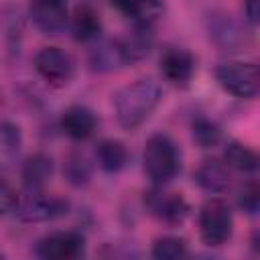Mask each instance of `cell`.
<instances>
[{
  "label": "cell",
  "mask_w": 260,
  "mask_h": 260,
  "mask_svg": "<svg viewBox=\"0 0 260 260\" xmlns=\"http://www.w3.org/2000/svg\"><path fill=\"white\" fill-rule=\"evenodd\" d=\"M158 102H160L158 83L152 79H138L130 85H124L114 95L116 120L122 128L134 130L154 112Z\"/></svg>",
  "instance_id": "6da1fadb"
},
{
  "label": "cell",
  "mask_w": 260,
  "mask_h": 260,
  "mask_svg": "<svg viewBox=\"0 0 260 260\" xmlns=\"http://www.w3.org/2000/svg\"><path fill=\"white\" fill-rule=\"evenodd\" d=\"M71 28H73V35L77 41L87 43L100 35L102 22H100L98 12L91 6H77L73 12V18H71Z\"/></svg>",
  "instance_id": "9a60e30c"
},
{
  "label": "cell",
  "mask_w": 260,
  "mask_h": 260,
  "mask_svg": "<svg viewBox=\"0 0 260 260\" xmlns=\"http://www.w3.org/2000/svg\"><path fill=\"white\" fill-rule=\"evenodd\" d=\"M144 171L154 185H162L179 173V150L167 134H154L146 140Z\"/></svg>",
  "instance_id": "7a4b0ae2"
},
{
  "label": "cell",
  "mask_w": 260,
  "mask_h": 260,
  "mask_svg": "<svg viewBox=\"0 0 260 260\" xmlns=\"http://www.w3.org/2000/svg\"><path fill=\"white\" fill-rule=\"evenodd\" d=\"M26 219H53L63 213H67V203L59 199H41V201H28L24 207Z\"/></svg>",
  "instance_id": "ac0fdd59"
},
{
  "label": "cell",
  "mask_w": 260,
  "mask_h": 260,
  "mask_svg": "<svg viewBox=\"0 0 260 260\" xmlns=\"http://www.w3.org/2000/svg\"><path fill=\"white\" fill-rule=\"evenodd\" d=\"M217 83L236 98H254L260 89V71L256 63L232 61L215 69Z\"/></svg>",
  "instance_id": "277c9868"
},
{
  "label": "cell",
  "mask_w": 260,
  "mask_h": 260,
  "mask_svg": "<svg viewBox=\"0 0 260 260\" xmlns=\"http://www.w3.org/2000/svg\"><path fill=\"white\" fill-rule=\"evenodd\" d=\"M65 173H67V177H69V181L73 185H83L87 181V177H89V169H87L85 160L81 156H77V154L69 156L67 167H65Z\"/></svg>",
  "instance_id": "603a6c76"
},
{
  "label": "cell",
  "mask_w": 260,
  "mask_h": 260,
  "mask_svg": "<svg viewBox=\"0 0 260 260\" xmlns=\"http://www.w3.org/2000/svg\"><path fill=\"white\" fill-rule=\"evenodd\" d=\"M195 181L201 189L209 193H221L230 187V171L228 165L215 158L203 160L201 167L195 171Z\"/></svg>",
  "instance_id": "7c38bea8"
},
{
  "label": "cell",
  "mask_w": 260,
  "mask_h": 260,
  "mask_svg": "<svg viewBox=\"0 0 260 260\" xmlns=\"http://www.w3.org/2000/svg\"><path fill=\"white\" fill-rule=\"evenodd\" d=\"M144 201L156 217H160L169 223H179L189 213V205L185 203V199L181 195H175V193L152 191V193H146Z\"/></svg>",
  "instance_id": "9c48e42d"
},
{
  "label": "cell",
  "mask_w": 260,
  "mask_h": 260,
  "mask_svg": "<svg viewBox=\"0 0 260 260\" xmlns=\"http://www.w3.org/2000/svg\"><path fill=\"white\" fill-rule=\"evenodd\" d=\"M16 203H18V195H16V191H14L8 183L0 181V215L12 211V209L16 207Z\"/></svg>",
  "instance_id": "cb8c5ba5"
},
{
  "label": "cell",
  "mask_w": 260,
  "mask_h": 260,
  "mask_svg": "<svg viewBox=\"0 0 260 260\" xmlns=\"http://www.w3.org/2000/svg\"><path fill=\"white\" fill-rule=\"evenodd\" d=\"M95 158H98V165L106 171V173H116L120 171L126 160H128V150L126 146L120 142V140H114V138H106L98 144L95 148Z\"/></svg>",
  "instance_id": "2e32d148"
},
{
  "label": "cell",
  "mask_w": 260,
  "mask_h": 260,
  "mask_svg": "<svg viewBox=\"0 0 260 260\" xmlns=\"http://www.w3.org/2000/svg\"><path fill=\"white\" fill-rule=\"evenodd\" d=\"M98 126L95 114L85 106H71L61 116V130L73 140H85Z\"/></svg>",
  "instance_id": "30bf717a"
},
{
  "label": "cell",
  "mask_w": 260,
  "mask_h": 260,
  "mask_svg": "<svg viewBox=\"0 0 260 260\" xmlns=\"http://www.w3.org/2000/svg\"><path fill=\"white\" fill-rule=\"evenodd\" d=\"M116 10L124 16L134 18L138 24H150L160 14V0H112Z\"/></svg>",
  "instance_id": "4fadbf2b"
},
{
  "label": "cell",
  "mask_w": 260,
  "mask_h": 260,
  "mask_svg": "<svg viewBox=\"0 0 260 260\" xmlns=\"http://www.w3.org/2000/svg\"><path fill=\"white\" fill-rule=\"evenodd\" d=\"M219 128L205 120V118H199L193 122V140L201 146V148H213L217 142H219Z\"/></svg>",
  "instance_id": "ffe728a7"
},
{
  "label": "cell",
  "mask_w": 260,
  "mask_h": 260,
  "mask_svg": "<svg viewBox=\"0 0 260 260\" xmlns=\"http://www.w3.org/2000/svg\"><path fill=\"white\" fill-rule=\"evenodd\" d=\"M30 18L45 35H57L67 22V0H30Z\"/></svg>",
  "instance_id": "52a82bcc"
},
{
  "label": "cell",
  "mask_w": 260,
  "mask_h": 260,
  "mask_svg": "<svg viewBox=\"0 0 260 260\" xmlns=\"http://www.w3.org/2000/svg\"><path fill=\"white\" fill-rule=\"evenodd\" d=\"M244 12H246L248 22H250V24H256V22H258V0H246Z\"/></svg>",
  "instance_id": "d4e9b609"
},
{
  "label": "cell",
  "mask_w": 260,
  "mask_h": 260,
  "mask_svg": "<svg viewBox=\"0 0 260 260\" xmlns=\"http://www.w3.org/2000/svg\"><path fill=\"white\" fill-rule=\"evenodd\" d=\"M20 144V132L14 124H0V154H12L18 150Z\"/></svg>",
  "instance_id": "7402d4cb"
},
{
  "label": "cell",
  "mask_w": 260,
  "mask_h": 260,
  "mask_svg": "<svg viewBox=\"0 0 260 260\" xmlns=\"http://www.w3.org/2000/svg\"><path fill=\"white\" fill-rule=\"evenodd\" d=\"M223 162L228 169L240 171V173H252L258 169V154L240 142H230L223 150Z\"/></svg>",
  "instance_id": "e0dca14e"
},
{
  "label": "cell",
  "mask_w": 260,
  "mask_h": 260,
  "mask_svg": "<svg viewBox=\"0 0 260 260\" xmlns=\"http://www.w3.org/2000/svg\"><path fill=\"white\" fill-rule=\"evenodd\" d=\"M51 175H53V160L43 152L28 156L22 167V181L28 189H41L51 179Z\"/></svg>",
  "instance_id": "5bb4252c"
},
{
  "label": "cell",
  "mask_w": 260,
  "mask_h": 260,
  "mask_svg": "<svg viewBox=\"0 0 260 260\" xmlns=\"http://www.w3.org/2000/svg\"><path fill=\"white\" fill-rule=\"evenodd\" d=\"M232 209L223 199H209L199 211V234L207 246H221L232 236Z\"/></svg>",
  "instance_id": "3957f363"
},
{
  "label": "cell",
  "mask_w": 260,
  "mask_h": 260,
  "mask_svg": "<svg viewBox=\"0 0 260 260\" xmlns=\"http://www.w3.org/2000/svg\"><path fill=\"white\" fill-rule=\"evenodd\" d=\"M83 236L75 232H57L39 242L37 254L45 260H73L83 254Z\"/></svg>",
  "instance_id": "8992f818"
},
{
  "label": "cell",
  "mask_w": 260,
  "mask_h": 260,
  "mask_svg": "<svg viewBox=\"0 0 260 260\" xmlns=\"http://www.w3.org/2000/svg\"><path fill=\"white\" fill-rule=\"evenodd\" d=\"M238 205L240 209H244L246 213L254 215L258 211V205H260V189L258 185L252 181V183H246L240 193H238Z\"/></svg>",
  "instance_id": "44dd1931"
},
{
  "label": "cell",
  "mask_w": 260,
  "mask_h": 260,
  "mask_svg": "<svg viewBox=\"0 0 260 260\" xmlns=\"http://www.w3.org/2000/svg\"><path fill=\"white\" fill-rule=\"evenodd\" d=\"M195 61L185 49H167L160 57V73L173 85H187L193 77Z\"/></svg>",
  "instance_id": "ba28073f"
},
{
  "label": "cell",
  "mask_w": 260,
  "mask_h": 260,
  "mask_svg": "<svg viewBox=\"0 0 260 260\" xmlns=\"http://www.w3.org/2000/svg\"><path fill=\"white\" fill-rule=\"evenodd\" d=\"M122 61L124 63H134L140 61L142 57L148 55L150 47H152V32H150V24H138L130 35H126L124 39L116 41Z\"/></svg>",
  "instance_id": "8fae6325"
},
{
  "label": "cell",
  "mask_w": 260,
  "mask_h": 260,
  "mask_svg": "<svg viewBox=\"0 0 260 260\" xmlns=\"http://www.w3.org/2000/svg\"><path fill=\"white\" fill-rule=\"evenodd\" d=\"M35 69L37 73L53 87H63L71 81L75 73V63L69 53L59 47H43L35 55Z\"/></svg>",
  "instance_id": "5b68a950"
},
{
  "label": "cell",
  "mask_w": 260,
  "mask_h": 260,
  "mask_svg": "<svg viewBox=\"0 0 260 260\" xmlns=\"http://www.w3.org/2000/svg\"><path fill=\"white\" fill-rule=\"evenodd\" d=\"M185 254H187L185 240L177 236H162L152 246V256L156 260H179Z\"/></svg>",
  "instance_id": "d6986e66"
}]
</instances>
